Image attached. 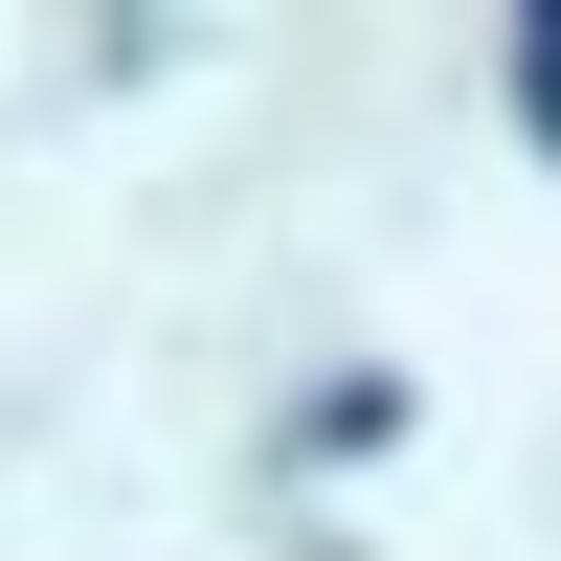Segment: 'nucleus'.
Masks as SVG:
<instances>
[{
  "label": "nucleus",
  "instance_id": "1",
  "mask_svg": "<svg viewBox=\"0 0 561 561\" xmlns=\"http://www.w3.org/2000/svg\"><path fill=\"white\" fill-rule=\"evenodd\" d=\"M517 113H539V158H561V0L517 23Z\"/></svg>",
  "mask_w": 561,
  "mask_h": 561
}]
</instances>
